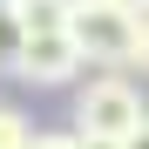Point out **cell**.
I'll use <instances>...</instances> for the list:
<instances>
[{"label": "cell", "instance_id": "8fae6325", "mask_svg": "<svg viewBox=\"0 0 149 149\" xmlns=\"http://www.w3.org/2000/svg\"><path fill=\"white\" fill-rule=\"evenodd\" d=\"M122 7H129V14H149V0H122Z\"/></svg>", "mask_w": 149, "mask_h": 149}, {"label": "cell", "instance_id": "30bf717a", "mask_svg": "<svg viewBox=\"0 0 149 149\" xmlns=\"http://www.w3.org/2000/svg\"><path fill=\"white\" fill-rule=\"evenodd\" d=\"M74 149H122L115 136H74Z\"/></svg>", "mask_w": 149, "mask_h": 149}, {"label": "cell", "instance_id": "5bb4252c", "mask_svg": "<svg viewBox=\"0 0 149 149\" xmlns=\"http://www.w3.org/2000/svg\"><path fill=\"white\" fill-rule=\"evenodd\" d=\"M0 7H7V0H0Z\"/></svg>", "mask_w": 149, "mask_h": 149}, {"label": "cell", "instance_id": "277c9868", "mask_svg": "<svg viewBox=\"0 0 149 149\" xmlns=\"http://www.w3.org/2000/svg\"><path fill=\"white\" fill-rule=\"evenodd\" d=\"M20 20H27V34H54V27H68V0H20V7H14Z\"/></svg>", "mask_w": 149, "mask_h": 149}, {"label": "cell", "instance_id": "4fadbf2b", "mask_svg": "<svg viewBox=\"0 0 149 149\" xmlns=\"http://www.w3.org/2000/svg\"><path fill=\"white\" fill-rule=\"evenodd\" d=\"M7 7H20V0H7Z\"/></svg>", "mask_w": 149, "mask_h": 149}, {"label": "cell", "instance_id": "5b68a950", "mask_svg": "<svg viewBox=\"0 0 149 149\" xmlns=\"http://www.w3.org/2000/svg\"><path fill=\"white\" fill-rule=\"evenodd\" d=\"M20 47H27V20H20L14 7H0V74L20 68Z\"/></svg>", "mask_w": 149, "mask_h": 149}, {"label": "cell", "instance_id": "ba28073f", "mask_svg": "<svg viewBox=\"0 0 149 149\" xmlns=\"http://www.w3.org/2000/svg\"><path fill=\"white\" fill-rule=\"evenodd\" d=\"M122 149H149V115L136 122V129H129V136H122Z\"/></svg>", "mask_w": 149, "mask_h": 149}, {"label": "cell", "instance_id": "6da1fadb", "mask_svg": "<svg viewBox=\"0 0 149 149\" xmlns=\"http://www.w3.org/2000/svg\"><path fill=\"white\" fill-rule=\"evenodd\" d=\"M142 88L129 81V74H81L74 81V136H129L142 122Z\"/></svg>", "mask_w": 149, "mask_h": 149}, {"label": "cell", "instance_id": "3957f363", "mask_svg": "<svg viewBox=\"0 0 149 149\" xmlns=\"http://www.w3.org/2000/svg\"><path fill=\"white\" fill-rule=\"evenodd\" d=\"M81 68H88V54L74 47L68 27H54V34H27L14 81H27V88H74V81H81Z\"/></svg>", "mask_w": 149, "mask_h": 149}, {"label": "cell", "instance_id": "7c38bea8", "mask_svg": "<svg viewBox=\"0 0 149 149\" xmlns=\"http://www.w3.org/2000/svg\"><path fill=\"white\" fill-rule=\"evenodd\" d=\"M68 7H88V0H68Z\"/></svg>", "mask_w": 149, "mask_h": 149}, {"label": "cell", "instance_id": "8992f818", "mask_svg": "<svg viewBox=\"0 0 149 149\" xmlns=\"http://www.w3.org/2000/svg\"><path fill=\"white\" fill-rule=\"evenodd\" d=\"M27 142H34V122L20 115L14 102H0V149H27Z\"/></svg>", "mask_w": 149, "mask_h": 149}, {"label": "cell", "instance_id": "7a4b0ae2", "mask_svg": "<svg viewBox=\"0 0 149 149\" xmlns=\"http://www.w3.org/2000/svg\"><path fill=\"white\" fill-rule=\"evenodd\" d=\"M68 34H74V47H81L88 61H102V68H129L136 61V14L122 7V0H88V7H74L68 14Z\"/></svg>", "mask_w": 149, "mask_h": 149}, {"label": "cell", "instance_id": "9c48e42d", "mask_svg": "<svg viewBox=\"0 0 149 149\" xmlns=\"http://www.w3.org/2000/svg\"><path fill=\"white\" fill-rule=\"evenodd\" d=\"M27 149H74V136H41V129H34V142H27Z\"/></svg>", "mask_w": 149, "mask_h": 149}, {"label": "cell", "instance_id": "52a82bcc", "mask_svg": "<svg viewBox=\"0 0 149 149\" xmlns=\"http://www.w3.org/2000/svg\"><path fill=\"white\" fill-rule=\"evenodd\" d=\"M129 68L149 74V14H136V61H129Z\"/></svg>", "mask_w": 149, "mask_h": 149}]
</instances>
